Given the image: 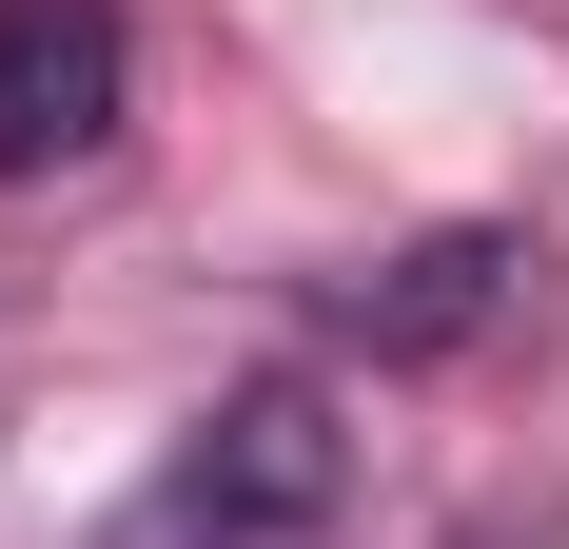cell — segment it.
I'll return each instance as SVG.
<instances>
[{"label": "cell", "instance_id": "obj_1", "mask_svg": "<svg viewBox=\"0 0 569 549\" xmlns=\"http://www.w3.org/2000/svg\"><path fill=\"white\" fill-rule=\"evenodd\" d=\"M335 510H353L335 392H315V373H256V392H217V412L118 491L99 549H335Z\"/></svg>", "mask_w": 569, "mask_h": 549}, {"label": "cell", "instance_id": "obj_3", "mask_svg": "<svg viewBox=\"0 0 569 549\" xmlns=\"http://www.w3.org/2000/svg\"><path fill=\"white\" fill-rule=\"evenodd\" d=\"M511 274H530V256H511L491 217H471V236H412V256H373V274L335 295V333L412 373V353H452V333H491V315H511Z\"/></svg>", "mask_w": 569, "mask_h": 549}, {"label": "cell", "instance_id": "obj_2", "mask_svg": "<svg viewBox=\"0 0 569 549\" xmlns=\"http://www.w3.org/2000/svg\"><path fill=\"white\" fill-rule=\"evenodd\" d=\"M138 118V20L118 0H0V177H79Z\"/></svg>", "mask_w": 569, "mask_h": 549}]
</instances>
